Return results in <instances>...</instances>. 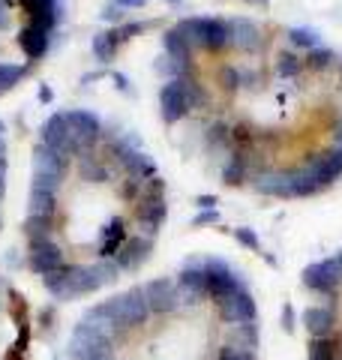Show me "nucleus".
Instances as JSON below:
<instances>
[{"label":"nucleus","mask_w":342,"mask_h":360,"mask_svg":"<svg viewBox=\"0 0 342 360\" xmlns=\"http://www.w3.org/2000/svg\"><path fill=\"white\" fill-rule=\"evenodd\" d=\"M27 264H30L33 274L49 276V274H54V270H61V267L66 264V258H63L61 246H57V243L49 238V240H33V243H30Z\"/></svg>","instance_id":"ddd939ff"},{"label":"nucleus","mask_w":342,"mask_h":360,"mask_svg":"<svg viewBox=\"0 0 342 360\" xmlns=\"http://www.w3.org/2000/svg\"><path fill=\"white\" fill-rule=\"evenodd\" d=\"M189 99L184 94V84L180 82H165L163 87H159V115H163V120L168 123V127H175V123H180L186 115H189Z\"/></svg>","instance_id":"f8f14e48"},{"label":"nucleus","mask_w":342,"mask_h":360,"mask_svg":"<svg viewBox=\"0 0 342 360\" xmlns=\"http://www.w3.org/2000/svg\"><path fill=\"white\" fill-rule=\"evenodd\" d=\"M204 295H208V300H213L216 307L225 300H232L237 291H243L246 285L241 283V279L234 276V270L228 267L225 262H220V258H204Z\"/></svg>","instance_id":"20e7f679"},{"label":"nucleus","mask_w":342,"mask_h":360,"mask_svg":"<svg viewBox=\"0 0 342 360\" xmlns=\"http://www.w3.org/2000/svg\"><path fill=\"white\" fill-rule=\"evenodd\" d=\"M54 225H57V217H45V213H27V219H25V234H27V240H49L51 238V231H54Z\"/></svg>","instance_id":"a878e982"},{"label":"nucleus","mask_w":342,"mask_h":360,"mask_svg":"<svg viewBox=\"0 0 342 360\" xmlns=\"http://www.w3.org/2000/svg\"><path fill=\"white\" fill-rule=\"evenodd\" d=\"M27 213H45V217H57V193H49V189L30 186Z\"/></svg>","instance_id":"cd10ccee"},{"label":"nucleus","mask_w":342,"mask_h":360,"mask_svg":"<svg viewBox=\"0 0 342 360\" xmlns=\"http://www.w3.org/2000/svg\"><path fill=\"white\" fill-rule=\"evenodd\" d=\"M213 222H220V210H201V213H196V217H192V225H196V229H201V225H213Z\"/></svg>","instance_id":"a19ab883"},{"label":"nucleus","mask_w":342,"mask_h":360,"mask_svg":"<svg viewBox=\"0 0 342 360\" xmlns=\"http://www.w3.org/2000/svg\"><path fill=\"white\" fill-rule=\"evenodd\" d=\"M204 264L201 262H189L184 270L177 274V288H180V307L186 309H196L201 307L204 300H208V295H204Z\"/></svg>","instance_id":"9b49d317"},{"label":"nucleus","mask_w":342,"mask_h":360,"mask_svg":"<svg viewBox=\"0 0 342 360\" xmlns=\"http://www.w3.org/2000/svg\"><path fill=\"white\" fill-rule=\"evenodd\" d=\"M129 234H127V219L120 217H111L106 225L99 229V262H114L118 258V252L127 246Z\"/></svg>","instance_id":"2eb2a0df"},{"label":"nucleus","mask_w":342,"mask_h":360,"mask_svg":"<svg viewBox=\"0 0 342 360\" xmlns=\"http://www.w3.org/2000/svg\"><path fill=\"white\" fill-rule=\"evenodd\" d=\"M196 205H198L201 210H213V207H216V195H198Z\"/></svg>","instance_id":"09e8293b"},{"label":"nucleus","mask_w":342,"mask_h":360,"mask_svg":"<svg viewBox=\"0 0 342 360\" xmlns=\"http://www.w3.org/2000/svg\"><path fill=\"white\" fill-rule=\"evenodd\" d=\"M9 9H13V0H0V30H9V25H13Z\"/></svg>","instance_id":"37998d69"},{"label":"nucleus","mask_w":342,"mask_h":360,"mask_svg":"<svg viewBox=\"0 0 342 360\" xmlns=\"http://www.w3.org/2000/svg\"><path fill=\"white\" fill-rule=\"evenodd\" d=\"M111 82L118 84L120 94H129V82H127V75H123V72H111Z\"/></svg>","instance_id":"de8ad7c7"},{"label":"nucleus","mask_w":342,"mask_h":360,"mask_svg":"<svg viewBox=\"0 0 342 360\" xmlns=\"http://www.w3.org/2000/svg\"><path fill=\"white\" fill-rule=\"evenodd\" d=\"M0 198H4V195H0Z\"/></svg>","instance_id":"864d4df0"},{"label":"nucleus","mask_w":342,"mask_h":360,"mask_svg":"<svg viewBox=\"0 0 342 360\" xmlns=\"http://www.w3.org/2000/svg\"><path fill=\"white\" fill-rule=\"evenodd\" d=\"M220 319L225 321V324H249V321H258V303H255V297L249 295V288H243V291H237V295L232 297V300H225V303H220Z\"/></svg>","instance_id":"4468645a"},{"label":"nucleus","mask_w":342,"mask_h":360,"mask_svg":"<svg viewBox=\"0 0 342 360\" xmlns=\"http://www.w3.org/2000/svg\"><path fill=\"white\" fill-rule=\"evenodd\" d=\"M234 234V240L246 246V250H253V252H261V238L255 234V229H246V225H241V229H232Z\"/></svg>","instance_id":"e433bc0d"},{"label":"nucleus","mask_w":342,"mask_h":360,"mask_svg":"<svg viewBox=\"0 0 342 360\" xmlns=\"http://www.w3.org/2000/svg\"><path fill=\"white\" fill-rule=\"evenodd\" d=\"M334 63H336V54L330 49H324V45H318V49L303 54V70H312V72H324Z\"/></svg>","instance_id":"c756f323"},{"label":"nucleus","mask_w":342,"mask_h":360,"mask_svg":"<svg viewBox=\"0 0 342 360\" xmlns=\"http://www.w3.org/2000/svg\"><path fill=\"white\" fill-rule=\"evenodd\" d=\"M70 162L72 160H66L63 153H57L54 148H49V144H42V141L33 148V168H37V172H54V174L66 177V172H70Z\"/></svg>","instance_id":"b1692460"},{"label":"nucleus","mask_w":342,"mask_h":360,"mask_svg":"<svg viewBox=\"0 0 342 360\" xmlns=\"http://www.w3.org/2000/svg\"><path fill=\"white\" fill-rule=\"evenodd\" d=\"M168 207H165V189H151L144 186V195L139 201V210H135V222H139V234L144 238H156L159 229L165 225Z\"/></svg>","instance_id":"423d86ee"},{"label":"nucleus","mask_w":342,"mask_h":360,"mask_svg":"<svg viewBox=\"0 0 342 360\" xmlns=\"http://www.w3.org/2000/svg\"><path fill=\"white\" fill-rule=\"evenodd\" d=\"M42 285L45 291L54 297V300H75L78 297V288H75V276H72V264H63L61 270L42 276Z\"/></svg>","instance_id":"4be33fe9"},{"label":"nucleus","mask_w":342,"mask_h":360,"mask_svg":"<svg viewBox=\"0 0 342 360\" xmlns=\"http://www.w3.org/2000/svg\"><path fill=\"white\" fill-rule=\"evenodd\" d=\"M63 174H54V172H37L33 168V184L30 186H37V189H49V193H57V189L63 186Z\"/></svg>","instance_id":"c9c22d12"},{"label":"nucleus","mask_w":342,"mask_h":360,"mask_svg":"<svg viewBox=\"0 0 342 360\" xmlns=\"http://www.w3.org/2000/svg\"><path fill=\"white\" fill-rule=\"evenodd\" d=\"M294 324H298L294 307H291V303H285V307H282V330H285V333H294Z\"/></svg>","instance_id":"79ce46f5"},{"label":"nucleus","mask_w":342,"mask_h":360,"mask_svg":"<svg viewBox=\"0 0 342 360\" xmlns=\"http://www.w3.org/2000/svg\"><path fill=\"white\" fill-rule=\"evenodd\" d=\"M220 82H222L225 90H232V94H234V90L243 84L241 82V70H237V66H222V70H220Z\"/></svg>","instance_id":"58836bf2"},{"label":"nucleus","mask_w":342,"mask_h":360,"mask_svg":"<svg viewBox=\"0 0 342 360\" xmlns=\"http://www.w3.org/2000/svg\"><path fill=\"white\" fill-rule=\"evenodd\" d=\"M39 99H42V103H51V90L49 87H39Z\"/></svg>","instance_id":"8fccbe9b"},{"label":"nucleus","mask_w":342,"mask_h":360,"mask_svg":"<svg viewBox=\"0 0 342 360\" xmlns=\"http://www.w3.org/2000/svg\"><path fill=\"white\" fill-rule=\"evenodd\" d=\"M168 4H177V0H168Z\"/></svg>","instance_id":"603ef678"},{"label":"nucleus","mask_w":342,"mask_h":360,"mask_svg":"<svg viewBox=\"0 0 342 360\" xmlns=\"http://www.w3.org/2000/svg\"><path fill=\"white\" fill-rule=\"evenodd\" d=\"M141 30H144V25H123L118 30V42H127L129 37H135V33H141Z\"/></svg>","instance_id":"c03bdc74"},{"label":"nucleus","mask_w":342,"mask_h":360,"mask_svg":"<svg viewBox=\"0 0 342 360\" xmlns=\"http://www.w3.org/2000/svg\"><path fill=\"white\" fill-rule=\"evenodd\" d=\"M27 75V66H15V63H0V94L13 90L21 78Z\"/></svg>","instance_id":"f704fd0d"},{"label":"nucleus","mask_w":342,"mask_h":360,"mask_svg":"<svg viewBox=\"0 0 342 360\" xmlns=\"http://www.w3.org/2000/svg\"><path fill=\"white\" fill-rule=\"evenodd\" d=\"M90 51L99 63H111L114 60V51H118V30H102L90 39Z\"/></svg>","instance_id":"bb28decb"},{"label":"nucleus","mask_w":342,"mask_h":360,"mask_svg":"<svg viewBox=\"0 0 342 360\" xmlns=\"http://www.w3.org/2000/svg\"><path fill=\"white\" fill-rule=\"evenodd\" d=\"M300 283L303 288H310L312 295H322L330 297V307L339 300V285H342V267H339V258H324V262H315L310 267H303L300 274Z\"/></svg>","instance_id":"7ed1b4c3"},{"label":"nucleus","mask_w":342,"mask_h":360,"mask_svg":"<svg viewBox=\"0 0 342 360\" xmlns=\"http://www.w3.org/2000/svg\"><path fill=\"white\" fill-rule=\"evenodd\" d=\"M273 70H277L279 78H298L303 72V58H298V54H291V51H282L277 63H273Z\"/></svg>","instance_id":"2f4dec72"},{"label":"nucleus","mask_w":342,"mask_h":360,"mask_svg":"<svg viewBox=\"0 0 342 360\" xmlns=\"http://www.w3.org/2000/svg\"><path fill=\"white\" fill-rule=\"evenodd\" d=\"M151 252H153V238H144V234H135V238H129L127 240V246L118 252V267L120 270H139L147 258H151Z\"/></svg>","instance_id":"6ab92c4d"},{"label":"nucleus","mask_w":342,"mask_h":360,"mask_svg":"<svg viewBox=\"0 0 342 360\" xmlns=\"http://www.w3.org/2000/svg\"><path fill=\"white\" fill-rule=\"evenodd\" d=\"M39 139H42V144H49V148H54L57 153H63L66 160H75V156L82 153V148H78V141H75V135L70 129V123H66L63 111H54V115L42 123Z\"/></svg>","instance_id":"0eeeda50"},{"label":"nucleus","mask_w":342,"mask_h":360,"mask_svg":"<svg viewBox=\"0 0 342 360\" xmlns=\"http://www.w3.org/2000/svg\"><path fill=\"white\" fill-rule=\"evenodd\" d=\"M123 18V9H118V6H106V9H102V21H120Z\"/></svg>","instance_id":"49530a36"},{"label":"nucleus","mask_w":342,"mask_h":360,"mask_svg":"<svg viewBox=\"0 0 342 360\" xmlns=\"http://www.w3.org/2000/svg\"><path fill=\"white\" fill-rule=\"evenodd\" d=\"M249 172H253L249 153H232L228 162L222 165V184L225 186H241L243 180H249Z\"/></svg>","instance_id":"393cba45"},{"label":"nucleus","mask_w":342,"mask_h":360,"mask_svg":"<svg viewBox=\"0 0 342 360\" xmlns=\"http://www.w3.org/2000/svg\"><path fill=\"white\" fill-rule=\"evenodd\" d=\"M177 33L196 45L201 51H210V54H220L232 45V33H228V21L222 18H198V15H189V18H180L175 25Z\"/></svg>","instance_id":"f257e3e1"},{"label":"nucleus","mask_w":342,"mask_h":360,"mask_svg":"<svg viewBox=\"0 0 342 360\" xmlns=\"http://www.w3.org/2000/svg\"><path fill=\"white\" fill-rule=\"evenodd\" d=\"M204 144L208 150H222V148H232V127L225 120H213L208 129H204Z\"/></svg>","instance_id":"c85d7f7f"},{"label":"nucleus","mask_w":342,"mask_h":360,"mask_svg":"<svg viewBox=\"0 0 342 360\" xmlns=\"http://www.w3.org/2000/svg\"><path fill=\"white\" fill-rule=\"evenodd\" d=\"M144 288V297H147V307H151L153 315H175L180 309V288L175 279L168 276H159V279H151Z\"/></svg>","instance_id":"9d476101"},{"label":"nucleus","mask_w":342,"mask_h":360,"mask_svg":"<svg viewBox=\"0 0 342 360\" xmlns=\"http://www.w3.org/2000/svg\"><path fill=\"white\" fill-rule=\"evenodd\" d=\"M75 168L78 174H82L84 184H94V186H102L111 180V165L108 160H102V156L96 150H84L75 156Z\"/></svg>","instance_id":"a211bd4d"},{"label":"nucleus","mask_w":342,"mask_h":360,"mask_svg":"<svg viewBox=\"0 0 342 360\" xmlns=\"http://www.w3.org/2000/svg\"><path fill=\"white\" fill-rule=\"evenodd\" d=\"M303 172L310 174L322 189L334 186L342 177V148H327V150L310 153L306 162H303Z\"/></svg>","instance_id":"6e6552de"},{"label":"nucleus","mask_w":342,"mask_h":360,"mask_svg":"<svg viewBox=\"0 0 342 360\" xmlns=\"http://www.w3.org/2000/svg\"><path fill=\"white\" fill-rule=\"evenodd\" d=\"M63 115H66V123H70L82 153L96 150V144L102 141V120L87 108H70V111H63Z\"/></svg>","instance_id":"1a4fd4ad"},{"label":"nucleus","mask_w":342,"mask_h":360,"mask_svg":"<svg viewBox=\"0 0 342 360\" xmlns=\"http://www.w3.org/2000/svg\"><path fill=\"white\" fill-rule=\"evenodd\" d=\"M15 42H18V49L25 51L30 60H42V58H45V51H49L51 33H49V30H42V27H37V25H30V21H27V25L18 30Z\"/></svg>","instance_id":"412c9836"},{"label":"nucleus","mask_w":342,"mask_h":360,"mask_svg":"<svg viewBox=\"0 0 342 360\" xmlns=\"http://www.w3.org/2000/svg\"><path fill=\"white\" fill-rule=\"evenodd\" d=\"M285 37H289V42L294 45V49H303V51L318 49V33L310 30V27H289Z\"/></svg>","instance_id":"72a5a7b5"},{"label":"nucleus","mask_w":342,"mask_h":360,"mask_svg":"<svg viewBox=\"0 0 342 360\" xmlns=\"http://www.w3.org/2000/svg\"><path fill=\"white\" fill-rule=\"evenodd\" d=\"M94 267H96V276H99V283H102V285H111L114 279L120 276L118 262H94Z\"/></svg>","instance_id":"4c0bfd02"},{"label":"nucleus","mask_w":342,"mask_h":360,"mask_svg":"<svg viewBox=\"0 0 342 360\" xmlns=\"http://www.w3.org/2000/svg\"><path fill=\"white\" fill-rule=\"evenodd\" d=\"M163 49H165V58H171L177 66H184V70L196 66V45H192L184 33H177L175 27L163 33Z\"/></svg>","instance_id":"aec40b11"},{"label":"nucleus","mask_w":342,"mask_h":360,"mask_svg":"<svg viewBox=\"0 0 342 360\" xmlns=\"http://www.w3.org/2000/svg\"><path fill=\"white\" fill-rule=\"evenodd\" d=\"M118 9H141V6H147V0H111Z\"/></svg>","instance_id":"a18cd8bd"},{"label":"nucleus","mask_w":342,"mask_h":360,"mask_svg":"<svg viewBox=\"0 0 342 360\" xmlns=\"http://www.w3.org/2000/svg\"><path fill=\"white\" fill-rule=\"evenodd\" d=\"M216 360H255V352H243V348H234V345H222Z\"/></svg>","instance_id":"ea45409f"},{"label":"nucleus","mask_w":342,"mask_h":360,"mask_svg":"<svg viewBox=\"0 0 342 360\" xmlns=\"http://www.w3.org/2000/svg\"><path fill=\"white\" fill-rule=\"evenodd\" d=\"M18 6L25 9L30 25H37L49 33L57 27V21H61V4H57V0H18Z\"/></svg>","instance_id":"f3484780"},{"label":"nucleus","mask_w":342,"mask_h":360,"mask_svg":"<svg viewBox=\"0 0 342 360\" xmlns=\"http://www.w3.org/2000/svg\"><path fill=\"white\" fill-rule=\"evenodd\" d=\"M339 345L334 336H324V340H310V352H306V360H339Z\"/></svg>","instance_id":"7c9ffc66"},{"label":"nucleus","mask_w":342,"mask_h":360,"mask_svg":"<svg viewBox=\"0 0 342 360\" xmlns=\"http://www.w3.org/2000/svg\"><path fill=\"white\" fill-rule=\"evenodd\" d=\"M234 340H237L234 348H243V352H255V348H258V324H255V321L237 324V328H234Z\"/></svg>","instance_id":"473e14b6"},{"label":"nucleus","mask_w":342,"mask_h":360,"mask_svg":"<svg viewBox=\"0 0 342 360\" xmlns=\"http://www.w3.org/2000/svg\"><path fill=\"white\" fill-rule=\"evenodd\" d=\"M99 360H114V357H99Z\"/></svg>","instance_id":"3c124183"},{"label":"nucleus","mask_w":342,"mask_h":360,"mask_svg":"<svg viewBox=\"0 0 342 360\" xmlns=\"http://www.w3.org/2000/svg\"><path fill=\"white\" fill-rule=\"evenodd\" d=\"M106 303V309L111 315V321L118 324V330H135V328H144L147 321H151V307H147V297H144V288L135 285V288H127L120 291V295H114Z\"/></svg>","instance_id":"f03ea898"},{"label":"nucleus","mask_w":342,"mask_h":360,"mask_svg":"<svg viewBox=\"0 0 342 360\" xmlns=\"http://www.w3.org/2000/svg\"><path fill=\"white\" fill-rule=\"evenodd\" d=\"M303 328L310 333V340H324V336H330L336 328V309L327 307V303L306 307L303 309Z\"/></svg>","instance_id":"dca6fc26"},{"label":"nucleus","mask_w":342,"mask_h":360,"mask_svg":"<svg viewBox=\"0 0 342 360\" xmlns=\"http://www.w3.org/2000/svg\"><path fill=\"white\" fill-rule=\"evenodd\" d=\"M114 342L108 340L102 330L90 328L87 321H78L70 340V357L72 360H99V357H111Z\"/></svg>","instance_id":"39448f33"},{"label":"nucleus","mask_w":342,"mask_h":360,"mask_svg":"<svg viewBox=\"0 0 342 360\" xmlns=\"http://www.w3.org/2000/svg\"><path fill=\"white\" fill-rule=\"evenodd\" d=\"M228 33H232V49L253 51L258 45V25L253 18H228Z\"/></svg>","instance_id":"5701e85b"}]
</instances>
